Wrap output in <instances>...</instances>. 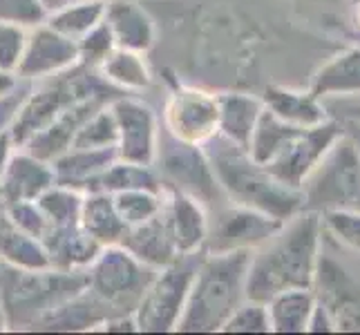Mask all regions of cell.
<instances>
[{
  "mask_svg": "<svg viewBox=\"0 0 360 335\" xmlns=\"http://www.w3.org/2000/svg\"><path fill=\"white\" fill-rule=\"evenodd\" d=\"M322 219L300 210L282 223L269 242L251 253L246 272V297L269 302L287 289H311L322 251Z\"/></svg>",
  "mask_w": 360,
  "mask_h": 335,
  "instance_id": "cell-1",
  "label": "cell"
},
{
  "mask_svg": "<svg viewBox=\"0 0 360 335\" xmlns=\"http://www.w3.org/2000/svg\"><path fill=\"white\" fill-rule=\"evenodd\" d=\"M204 152L213 166L219 188L231 204L248 206L287 221L302 210V192L278 181L248 155L246 147L215 134L204 143Z\"/></svg>",
  "mask_w": 360,
  "mask_h": 335,
  "instance_id": "cell-2",
  "label": "cell"
},
{
  "mask_svg": "<svg viewBox=\"0 0 360 335\" xmlns=\"http://www.w3.org/2000/svg\"><path fill=\"white\" fill-rule=\"evenodd\" d=\"M251 253L253 251H204L175 333H221L229 315L246 300Z\"/></svg>",
  "mask_w": 360,
  "mask_h": 335,
  "instance_id": "cell-3",
  "label": "cell"
},
{
  "mask_svg": "<svg viewBox=\"0 0 360 335\" xmlns=\"http://www.w3.org/2000/svg\"><path fill=\"white\" fill-rule=\"evenodd\" d=\"M85 284V270H63L54 266L18 270L0 266V300L5 306L9 331H36L43 320L79 295Z\"/></svg>",
  "mask_w": 360,
  "mask_h": 335,
  "instance_id": "cell-4",
  "label": "cell"
},
{
  "mask_svg": "<svg viewBox=\"0 0 360 335\" xmlns=\"http://www.w3.org/2000/svg\"><path fill=\"white\" fill-rule=\"evenodd\" d=\"M302 210L360 213V152L345 132L338 136L320 164L302 183Z\"/></svg>",
  "mask_w": 360,
  "mask_h": 335,
  "instance_id": "cell-5",
  "label": "cell"
},
{
  "mask_svg": "<svg viewBox=\"0 0 360 335\" xmlns=\"http://www.w3.org/2000/svg\"><path fill=\"white\" fill-rule=\"evenodd\" d=\"M88 284L85 289L103 306V311L115 315H134L141 295L153 280L155 270L132 257L121 244L103 246L92 264L85 268Z\"/></svg>",
  "mask_w": 360,
  "mask_h": 335,
  "instance_id": "cell-6",
  "label": "cell"
},
{
  "mask_svg": "<svg viewBox=\"0 0 360 335\" xmlns=\"http://www.w3.org/2000/svg\"><path fill=\"white\" fill-rule=\"evenodd\" d=\"M202 253L179 255L175 262L155 270L134 308L136 333H175L188 300Z\"/></svg>",
  "mask_w": 360,
  "mask_h": 335,
  "instance_id": "cell-7",
  "label": "cell"
},
{
  "mask_svg": "<svg viewBox=\"0 0 360 335\" xmlns=\"http://www.w3.org/2000/svg\"><path fill=\"white\" fill-rule=\"evenodd\" d=\"M155 170L164 190H179L195 197L208 210L224 206L229 199L219 188L213 166L204 152V145H193L172 139L161 126L159 147L155 157Z\"/></svg>",
  "mask_w": 360,
  "mask_h": 335,
  "instance_id": "cell-8",
  "label": "cell"
},
{
  "mask_svg": "<svg viewBox=\"0 0 360 335\" xmlns=\"http://www.w3.org/2000/svg\"><path fill=\"white\" fill-rule=\"evenodd\" d=\"M168 85L161 126L172 139L204 145L219 132V101L217 90L206 85H193L181 81L177 74L164 79Z\"/></svg>",
  "mask_w": 360,
  "mask_h": 335,
  "instance_id": "cell-9",
  "label": "cell"
},
{
  "mask_svg": "<svg viewBox=\"0 0 360 335\" xmlns=\"http://www.w3.org/2000/svg\"><path fill=\"white\" fill-rule=\"evenodd\" d=\"M262 210L226 202L215 210H208V237L206 253H233V251H255L269 242L282 226Z\"/></svg>",
  "mask_w": 360,
  "mask_h": 335,
  "instance_id": "cell-10",
  "label": "cell"
},
{
  "mask_svg": "<svg viewBox=\"0 0 360 335\" xmlns=\"http://www.w3.org/2000/svg\"><path fill=\"white\" fill-rule=\"evenodd\" d=\"M117 126V159L153 166L161 136V119L155 107L134 94H117L110 101Z\"/></svg>",
  "mask_w": 360,
  "mask_h": 335,
  "instance_id": "cell-11",
  "label": "cell"
},
{
  "mask_svg": "<svg viewBox=\"0 0 360 335\" xmlns=\"http://www.w3.org/2000/svg\"><path fill=\"white\" fill-rule=\"evenodd\" d=\"M340 134H342L340 121L333 117L318 123V126L302 128L284 145V150L264 168L284 185H289L293 190H300L304 179L309 177V172L320 164V159L327 155V150Z\"/></svg>",
  "mask_w": 360,
  "mask_h": 335,
  "instance_id": "cell-12",
  "label": "cell"
},
{
  "mask_svg": "<svg viewBox=\"0 0 360 335\" xmlns=\"http://www.w3.org/2000/svg\"><path fill=\"white\" fill-rule=\"evenodd\" d=\"M316 302L329 313L336 331H360V284L336 259L320 251L314 287Z\"/></svg>",
  "mask_w": 360,
  "mask_h": 335,
  "instance_id": "cell-13",
  "label": "cell"
},
{
  "mask_svg": "<svg viewBox=\"0 0 360 335\" xmlns=\"http://www.w3.org/2000/svg\"><path fill=\"white\" fill-rule=\"evenodd\" d=\"M79 65L77 41L56 32L47 20L30 29L25 54L18 65L16 77L25 83H39L54 79Z\"/></svg>",
  "mask_w": 360,
  "mask_h": 335,
  "instance_id": "cell-14",
  "label": "cell"
},
{
  "mask_svg": "<svg viewBox=\"0 0 360 335\" xmlns=\"http://www.w3.org/2000/svg\"><path fill=\"white\" fill-rule=\"evenodd\" d=\"M103 20L121 49L150 54L161 39L157 16L141 0H105Z\"/></svg>",
  "mask_w": 360,
  "mask_h": 335,
  "instance_id": "cell-15",
  "label": "cell"
},
{
  "mask_svg": "<svg viewBox=\"0 0 360 335\" xmlns=\"http://www.w3.org/2000/svg\"><path fill=\"white\" fill-rule=\"evenodd\" d=\"M56 183L52 161L32 155L25 147H14L5 168L3 185H0V202L18 204L36 202L39 197Z\"/></svg>",
  "mask_w": 360,
  "mask_h": 335,
  "instance_id": "cell-16",
  "label": "cell"
},
{
  "mask_svg": "<svg viewBox=\"0 0 360 335\" xmlns=\"http://www.w3.org/2000/svg\"><path fill=\"white\" fill-rule=\"evenodd\" d=\"M307 90L320 101L360 96V45L338 47L336 54L316 67Z\"/></svg>",
  "mask_w": 360,
  "mask_h": 335,
  "instance_id": "cell-17",
  "label": "cell"
},
{
  "mask_svg": "<svg viewBox=\"0 0 360 335\" xmlns=\"http://www.w3.org/2000/svg\"><path fill=\"white\" fill-rule=\"evenodd\" d=\"M164 213L179 255L202 253L208 237V208L186 192L166 190Z\"/></svg>",
  "mask_w": 360,
  "mask_h": 335,
  "instance_id": "cell-18",
  "label": "cell"
},
{
  "mask_svg": "<svg viewBox=\"0 0 360 335\" xmlns=\"http://www.w3.org/2000/svg\"><path fill=\"white\" fill-rule=\"evenodd\" d=\"M259 98H262L269 112H273L278 119L291 123V126L311 128L329 119L325 103L307 88H291V85L278 81H269L262 85Z\"/></svg>",
  "mask_w": 360,
  "mask_h": 335,
  "instance_id": "cell-19",
  "label": "cell"
},
{
  "mask_svg": "<svg viewBox=\"0 0 360 335\" xmlns=\"http://www.w3.org/2000/svg\"><path fill=\"white\" fill-rule=\"evenodd\" d=\"M121 246L126 248L132 257H136L141 264H146L153 270L164 268L179 257L177 244L172 239L164 210H161L157 217L139 223V226L128 228L121 239Z\"/></svg>",
  "mask_w": 360,
  "mask_h": 335,
  "instance_id": "cell-20",
  "label": "cell"
},
{
  "mask_svg": "<svg viewBox=\"0 0 360 335\" xmlns=\"http://www.w3.org/2000/svg\"><path fill=\"white\" fill-rule=\"evenodd\" d=\"M219 101V132L229 141L248 147L255 123L264 110L259 94L253 90H217Z\"/></svg>",
  "mask_w": 360,
  "mask_h": 335,
  "instance_id": "cell-21",
  "label": "cell"
},
{
  "mask_svg": "<svg viewBox=\"0 0 360 335\" xmlns=\"http://www.w3.org/2000/svg\"><path fill=\"white\" fill-rule=\"evenodd\" d=\"M117 159L112 147L108 150H88V147H68L63 155L52 161L56 183L70 185L81 192L94 190L98 177Z\"/></svg>",
  "mask_w": 360,
  "mask_h": 335,
  "instance_id": "cell-22",
  "label": "cell"
},
{
  "mask_svg": "<svg viewBox=\"0 0 360 335\" xmlns=\"http://www.w3.org/2000/svg\"><path fill=\"white\" fill-rule=\"evenodd\" d=\"M79 226L101 248L121 244L128 230L115 206V197L103 190H90L83 195Z\"/></svg>",
  "mask_w": 360,
  "mask_h": 335,
  "instance_id": "cell-23",
  "label": "cell"
},
{
  "mask_svg": "<svg viewBox=\"0 0 360 335\" xmlns=\"http://www.w3.org/2000/svg\"><path fill=\"white\" fill-rule=\"evenodd\" d=\"M110 88L119 94H141L153 85V67L148 54L117 47L101 65L96 67Z\"/></svg>",
  "mask_w": 360,
  "mask_h": 335,
  "instance_id": "cell-24",
  "label": "cell"
},
{
  "mask_svg": "<svg viewBox=\"0 0 360 335\" xmlns=\"http://www.w3.org/2000/svg\"><path fill=\"white\" fill-rule=\"evenodd\" d=\"M0 266L18 270H41L52 266L43 239L16 228L7 217L0 221Z\"/></svg>",
  "mask_w": 360,
  "mask_h": 335,
  "instance_id": "cell-25",
  "label": "cell"
},
{
  "mask_svg": "<svg viewBox=\"0 0 360 335\" xmlns=\"http://www.w3.org/2000/svg\"><path fill=\"white\" fill-rule=\"evenodd\" d=\"M45 246L52 266L63 270H85L101 251V246L79 223L68 228H54L45 237Z\"/></svg>",
  "mask_w": 360,
  "mask_h": 335,
  "instance_id": "cell-26",
  "label": "cell"
},
{
  "mask_svg": "<svg viewBox=\"0 0 360 335\" xmlns=\"http://www.w3.org/2000/svg\"><path fill=\"white\" fill-rule=\"evenodd\" d=\"M271 333H307L309 320L316 308L311 289H287L266 302Z\"/></svg>",
  "mask_w": 360,
  "mask_h": 335,
  "instance_id": "cell-27",
  "label": "cell"
},
{
  "mask_svg": "<svg viewBox=\"0 0 360 335\" xmlns=\"http://www.w3.org/2000/svg\"><path fill=\"white\" fill-rule=\"evenodd\" d=\"M300 130H302L300 126H291V123L278 119L273 112L264 107L255 123V130L251 134V141H248L246 150L259 166H266L284 150V145Z\"/></svg>",
  "mask_w": 360,
  "mask_h": 335,
  "instance_id": "cell-28",
  "label": "cell"
},
{
  "mask_svg": "<svg viewBox=\"0 0 360 335\" xmlns=\"http://www.w3.org/2000/svg\"><path fill=\"white\" fill-rule=\"evenodd\" d=\"M141 188L164 190L155 166L132 164V161H123V159H115L94 185V190H103L110 195H117L123 190H141Z\"/></svg>",
  "mask_w": 360,
  "mask_h": 335,
  "instance_id": "cell-29",
  "label": "cell"
},
{
  "mask_svg": "<svg viewBox=\"0 0 360 335\" xmlns=\"http://www.w3.org/2000/svg\"><path fill=\"white\" fill-rule=\"evenodd\" d=\"M83 195L77 188H70L63 183H54L52 188L45 190L39 199V206L43 208L45 217L49 219V226L54 228H68L77 226L81 217V206H83Z\"/></svg>",
  "mask_w": 360,
  "mask_h": 335,
  "instance_id": "cell-30",
  "label": "cell"
},
{
  "mask_svg": "<svg viewBox=\"0 0 360 335\" xmlns=\"http://www.w3.org/2000/svg\"><path fill=\"white\" fill-rule=\"evenodd\" d=\"M105 16V0H90V3L72 5L47 16V25H52L56 32L72 41H79L98 22H103Z\"/></svg>",
  "mask_w": 360,
  "mask_h": 335,
  "instance_id": "cell-31",
  "label": "cell"
},
{
  "mask_svg": "<svg viewBox=\"0 0 360 335\" xmlns=\"http://www.w3.org/2000/svg\"><path fill=\"white\" fill-rule=\"evenodd\" d=\"M112 197L119 215L128 228L157 217L166 204V190H123Z\"/></svg>",
  "mask_w": 360,
  "mask_h": 335,
  "instance_id": "cell-32",
  "label": "cell"
},
{
  "mask_svg": "<svg viewBox=\"0 0 360 335\" xmlns=\"http://www.w3.org/2000/svg\"><path fill=\"white\" fill-rule=\"evenodd\" d=\"M117 145V126L110 101L101 107H96L92 114L85 119L77 134H74L70 147H88V150H108Z\"/></svg>",
  "mask_w": 360,
  "mask_h": 335,
  "instance_id": "cell-33",
  "label": "cell"
},
{
  "mask_svg": "<svg viewBox=\"0 0 360 335\" xmlns=\"http://www.w3.org/2000/svg\"><path fill=\"white\" fill-rule=\"evenodd\" d=\"M221 333H271L269 308L264 302L246 300L238 304V308L229 315L221 327Z\"/></svg>",
  "mask_w": 360,
  "mask_h": 335,
  "instance_id": "cell-34",
  "label": "cell"
},
{
  "mask_svg": "<svg viewBox=\"0 0 360 335\" xmlns=\"http://www.w3.org/2000/svg\"><path fill=\"white\" fill-rule=\"evenodd\" d=\"M77 49H79V65L96 70L103 60L115 52L117 43L112 39V32L108 29L105 20L98 22L94 29H90L85 36L77 41Z\"/></svg>",
  "mask_w": 360,
  "mask_h": 335,
  "instance_id": "cell-35",
  "label": "cell"
},
{
  "mask_svg": "<svg viewBox=\"0 0 360 335\" xmlns=\"http://www.w3.org/2000/svg\"><path fill=\"white\" fill-rule=\"evenodd\" d=\"M322 228L329 232L338 244L360 253V213L354 210H331L322 213Z\"/></svg>",
  "mask_w": 360,
  "mask_h": 335,
  "instance_id": "cell-36",
  "label": "cell"
},
{
  "mask_svg": "<svg viewBox=\"0 0 360 335\" xmlns=\"http://www.w3.org/2000/svg\"><path fill=\"white\" fill-rule=\"evenodd\" d=\"M5 206V217L9 223H14L16 228L34 235L45 242V237L52 232L49 219L45 217L43 208L39 202H18V204H3Z\"/></svg>",
  "mask_w": 360,
  "mask_h": 335,
  "instance_id": "cell-37",
  "label": "cell"
},
{
  "mask_svg": "<svg viewBox=\"0 0 360 335\" xmlns=\"http://www.w3.org/2000/svg\"><path fill=\"white\" fill-rule=\"evenodd\" d=\"M47 20V11L41 0H0V22L18 25L34 29Z\"/></svg>",
  "mask_w": 360,
  "mask_h": 335,
  "instance_id": "cell-38",
  "label": "cell"
},
{
  "mask_svg": "<svg viewBox=\"0 0 360 335\" xmlns=\"http://www.w3.org/2000/svg\"><path fill=\"white\" fill-rule=\"evenodd\" d=\"M30 29H22L18 25L0 22V70L7 74H16L25 54Z\"/></svg>",
  "mask_w": 360,
  "mask_h": 335,
  "instance_id": "cell-39",
  "label": "cell"
},
{
  "mask_svg": "<svg viewBox=\"0 0 360 335\" xmlns=\"http://www.w3.org/2000/svg\"><path fill=\"white\" fill-rule=\"evenodd\" d=\"M27 90H30V83L22 81L14 92L7 94L5 98H0V134L11 128V123L16 119V112L22 103L25 94H27Z\"/></svg>",
  "mask_w": 360,
  "mask_h": 335,
  "instance_id": "cell-40",
  "label": "cell"
},
{
  "mask_svg": "<svg viewBox=\"0 0 360 335\" xmlns=\"http://www.w3.org/2000/svg\"><path fill=\"white\" fill-rule=\"evenodd\" d=\"M322 103H325L329 117H333V119H347V121H358L360 123V96L325 98Z\"/></svg>",
  "mask_w": 360,
  "mask_h": 335,
  "instance_id": "cell-41",
  "label": "cell"
},
{
  "mask_svg": "<svg viewBox=\"0 0 360 335\" xmlns=\"http://www.w3.org/2000/svg\"><path fill=\"white\" fill-rule=\"evenodd\" d=\"M331 331H336V329H333V322H331L329 313L316 302V308L311 313V320H309L307 333H331Z\"/></svg>",
  "mask_w": 360,
  "mask_h": 335,
  "instance_id": "cell-42",
  "label": "cell"
},
{
  "mask_svg": "<svg viewBox=\"0 0 360 335\" xmlns=\"http://www.w3.org/2000/svg\"><path fill=\"white\" fill-rule=\"evenodd\" d=\"M14 147H16V143H14V139H11L9 130L0 134V185H3L5 168L9 164V157H11V152H14Z\"/></svg>",
  "mask_w": 360,
  "mask_h": 335,
  "instance_id": "cell-43",
  "label": "cell"
},
{
  "mask_svg": "<svg viewBox=\"0 0 360 335\" xmlns=\"http://www.w3.org/2000/svg\"><path fill=\"white\" fill-rule=\"evenodd\" d=\"M20 83H22V81L16 77V74H7V72L0 70V98H5L7 94L14 92Z\"/></svg>",
  "mask_w": 360,
  "mask_h": 335,
  "instance_id": "cell-44",
  "label": "cell"
},
{
  "mask_svg": "<svg viewBox=\"0 0 360 335\" xmlns=\"http://www.w3.org/2000/svg\"><path fill=\"white\" fill-rule=\"evenodd\" d=\"M338 121H340L342 132L349 136V139L354 141V145L358 147V152H360V123L358 121H347V119H338Z\"/></svg>",
  "mask_w": 360,
  "mask_h": 335,
  "instance_id": "cell-45",
  "label": "cell"
},
{
  "mask_svg": "<svg viewBox=\"0 0 360 335\" xmlns=\"http://www.w3.org/2000/svg\"><path fill=\"white\" fill-rule=\"evenodd\" d=\"M45 11H47V16L49 14H54V11H60V9H65V7H72V5H81V3H90V0H41Z\"/></svg>",
  "mask_w": 360,
  "mask_h": 335,
  "instance_id": "cell-46",
  "label": "cell"
},
{
  "mask_svg": "<svg viewBox=\"0 0 360 335\" xmlns=\"http://www.w3.org/2000/svg\"><path fill=\"white\" fill-rule=\"evenodd\" d=\"M352 7V22H354V27H356V34L360 36V0H347Z\"/></svg>",
  "mask_w": 360,
  "mask_h": 335,
  "instance_id": "cell-47",
  "label": "cell"
},
{
  "mask_svg": "<svg viewBox=\"0 0 360 335\" xmlns=\"http://www.w3.org/2000/svg\"><path fill=\"white\" fill-rule=\"evenodd\" d=\"M9 331V324H7V315H5V306H3V300H0V333Z\"/></svg>",
  "mask_w": 360,
  "mask_h": 335,
  "instance_id": "cell-48",
  "label": "cell"
},
{
  "mask_svg": "<svg viewBox=\"0 0 360 335\" xmlns=\"http://www.w3.org/2000/svg\"><path fill=\"white\" fill-rule=\"evenodd\" d=\"M307 3H327V5H338V3H345V0H307Z\"/></svg>",
  "mask_w": 360,
  "mask_h": 335,
  "instance_id": "cell-49",
  "label": "cell"
}]
</instances>
